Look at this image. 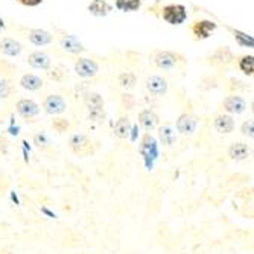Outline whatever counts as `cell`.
I'll return each mask as SVG.
<instances>
[{
	"mask_svg": "<svg viewBox=\"0 0 254 254\" xmlns=\"http://www.w3.org/2000/svg\"><path fill=\"white\" fill-rule=\"evenodd\" d=\"M161 17H163V20L168 23V25L180 26L188 20V9L184 5L172 3V5H168L161 9Z\"/></svg>",
	"mask_w": 254,
	"mask_h": 254,
	"instance_id": "cell-1",
	"label": "cell"
},
{
	"mask_svg": "<svg viewBox=\"0 0 254 254\" xmlns=\"http://www.w3.org/2000/svg\"><path fill=\"white\" fill-rule=\"evenodd\" d=\"M216 23L212 20H196L190 25V32L196 41H202L210 38V35L216 31Z\"/></svg>",
	"mask_w": 254,
	"mask_h": 254,
	"instance_id": "cell-2",
	"label": "cell"
},
{
	"mask_svg": "<svg viewBox=\"0 0 254 254\" xmlns=\"http://www.w3.org/2000/svg\"><path fill=\"white\" fill-rule=\"evenodd\" d=\"M43 110L46 114L58 116V114H63L67 110V102L61 95H49L43 101Z\"/></svg>",
	"mask_w": 254,
	"mask_h": 254,
	"instance_id": "cell-3",
	"label": "cell"
},
{
	"mask_svg": "<svg viewBox=\"0 0 254 254\" xmlns=\"http://www.w3.org/2000/svg\"><path fill=\"white\" fill-rule=\"evenodd\" d=\"M75 72L78 76L88 79V78H95L99 72V65L95 60L90 58H79L75 63Z\"/></svg>",
	"mask_w": 254,
	"mask_h": 254,
	"instance_id": "cell-4",
	"label": "cell"
},
{
	"mask_svg": "<svg viewBox=\"0 0 254 254\" xmlns=\"http://www.w3.org/2000/svg\"><path fill=\"white\" fill-rule=\"evenodd\" d=\"M15 110H17V113L20 114V116L23 119H26V121H31V119L37 118L40 114V105L35 101L26 99V98L20 99L15 104Z\"/></svg>",
	"mask_w": 254,
	"mask_h": 254,
	"instance_id": "cell-5",
	"label": "cell"
},
{
	"mask_svg": "<svg viewBox=\"0 0 254 254\" xmlns=\"http://www.w3.org/2000/svg\"><path fill=\"white\" fill-rule=\"evenodd\" d=\"M177 131L183 135H193V132L196 131L198 127V119L193 116V114L189 113H183L181 116L177 119Z\"/></svg>",
	"mask_w": 254,
	"mask_h": 254,
	"instance_id": "cell-6",
	"label": "cell"
},
{
	"mask_svg": "<svg viewBox=\"0 0 254 254\" xmlns=\"http://www.w3.org/2000/svg\"><path fill=\"white\" fill-rule=\"evenodd\" d=\"M60 46L65 52L72 54V55H81L85 52L84 44L72 34H63L60 37Z\"/></svg>",
	"mask_w": 254,
	"mask_h": 254,
	"instance_id": "cell-7",
	"label": "cell"
},
{
	"mask_svg": "<svg viewBox=\"0 0 254 254\" xmlns=\"http://www.w3.org/2000/svg\"><path fill=\"white\" fill-rule=\"evenodd\" d=\"M222 108L227 114H242L247 110V102L239 95H230L222 101Z\"/></svg>",
	"mask_w": 254,
	"mask_h": 254,
	"instance_id": "cell-8",
	"label": "cell"
},
{
	"mask_svg": "<svg viewBox=\"0 0 254 254\" xmlns=\"http://www.w3.org/2000/svg\"><path fill=\"white\" fill-rule=\"evenodd\" d=\"M146 90L151 95L161 98L168 93V81L158 75H152L146 79Z\"/></svg>",
	"mask_w": 254,
	"mask_h": 254,
	"instance_id": "cell-9",
	"label": "cell"
},
{
	"mask_svg": "<svg viewBox=\"0 0 254 254\" xmlns=\"http://www.w3.org/2000/svg\"><path fill=\"white\" fill-rule=\"evenodd\" d=\"M68 145H70V149L78 154V155H84L87 154V151L90 149V145H91V140L85 135V134H81V132H75L70 135L68 138Z\"/></svg>",
	"mask_w": 254,
	"mask_h": 254,
	"instance_id": "cell-10",
	"label": "cell"
},
{
	"mask_svg": "<svg viewBox=\"0 0 254 254\" xmlns=\"http://www.w3.org/2000/svg\"><path fill=\"white\" fill-rule=\"evenodd\" d=\"M21 51H23V46L15 38H11V37L0 38V54L2 55L14 58V57H18Z\"/></svg>",
	"mask_w": 254,
	"mask_h": 254,
	"instance_id": "cell-11",
	"label": "cell"
},
{
	"mask_svg": "<svg viewBox=\"0 0 254 254\" xmlns=\"http://www.w3.org/2000/svg\"><path fill=\"white\" fill-rule=\"evenodd\" d=\"M178 55L171 52V51H161L157 52L154 57V63L158 68H163V70H169V68L175 67L178 63Z\"/></svg>",
	"mask_w": 254,
	"mask_h": 254,
	"instance_id": "cell-12",
	"label": "cell"
},
{
	"mask_svg": "<svg viewBox=\"0 0 254 254\" xmlns=\"http://www.w3.org/2000/svg\"><path fill=\"white\" fill-rule=\"evenodd\" d=\"M28 64L34 68H38V70H49L52 60L51 57L43 52V51H35L32 54H29L28 57Z\"/></svg>",
	"mask_w": 254,
	"mask_h": 254,
	"instance_id": "cell-13",
	"label": "cell"
},
{
	"mask_svg": "<svg viewBox=\"0 0 254 254\" xmlns=\"http://www.w3.org/2000/svg\"><path fill=\"white\" fill-rule=\"evenodd\" d=\"M138 124L140 127L146 131H152L158 127L160 124V118L157 116V113L151 108H145L138 113Z\"/></svg>",
	"mask_w": 254,
	"mask_h": 254,
	"instance_id": "cell-14",
	"label": "cell"
},
{
	"mask_svg": "<svg viewBox=\"0 0 254 254\" xmlns=\"http://www.w3.org/2000/svg\"><path fill=\"white\" fill-rule=\"evenodd\" d=\"M213 127L221 134H230V132H233V129H235V121H233L232 116H230V114L222 113V114H218V116L215 118Z\"/></svg>",
	"mask_w": 254,
	"mask_h": 254,
	"instance_id": "cell-15",
	"label": "cell"
},
{
	"mask_svg": "<svg viewBox=\"0 0 254 254\" xmlns=\"http://www.w3.org/2000/svg\"><path fill=\"white\" fill-rule=\"evenodd\" d=\"M28 40L34 44V46H48L54 41V35L44 29H31L28 32Z\"/></svg>",
	"mask_w": 254,
	"mask_h": 254,
	"instance_id": "cell-16",
	"label": "cell"
},
{
	"mask_svg": "<svg viewBox=\"0 0 254 254\" xmlns=\"http://www.w3.org/2000/svg\"><path fill=\"white\" fill-rule=\"evenodd\" d=\"M250 146L244 142H235L228 148V157L235 161H244L250 157Z\"/></svg>",
	"mask_w": 254,
	"mask_h": 254,
	"instance_id": "cell-17",
	"label": "cell"
},
{
	"mask_svg": "<svg viewBox=\"0 0 254 254\" xmlns=\"http://www.w3.org/2000/svg\"><path fill=\"white\" fill-rule=\"evenodd\" d=\"M210 60H212V64H215V65H227L235 60V57L227 46H221V48H218L212 54Z\"/></svg>",
	"mask_w": 254,
	"mask_h": 254,
	"instance_id": "cell-18",
	"label": "cell"
},
{
	"mask_svg": "<svg viewBox=\"0 0 254 254\" xmlns=\"http://www.w3.org/2000/svg\"><path fill=\"white\" fill-rule=\"evenodd\" d=\"M20 85L28 91H37L43 87V79L34 73H25L20 78Z\"/></svg>",
	"mask_w": 254,
	"mask_h": 254,
	"instance_id": "cell-19",
	"label": "cell"
},
{
	"mask_svg": "<svg viewBox=\"0 0 254 254\" xmlns=\"http://www.w3.org/2000/svg\"><path fill=\"white\" fill-rule=\"evenodd\" d=\"M111 11V5H108L107 0H91L88 5V12L95 17H105Z\"/></svg>",
	"mask_w": 254,
	"mask_h": 254,
	"instance_id": "cell-20",
	"label": "cell"
},
{
	"mask_svg": "<svg viewBox=\"0 0 254 254\" xmlns=\"http://www.w3.org/2000/svg\"><path fill=\"white\" fill-rule=\"evenodd\" d=\"M158 135H160V140L165 146H174L177 142V135L172 129V127L169 124H165L163 127L158 128Z\"/></svg>",
	"mask_w": 254,
	"mask_h": 254,
	"instance_id": "cell-21",
	"label": "cell"
},
{
	"mask_svg": "<svg viewBox=\"0 0 254 254\" xmlns=\"http://www.w3.org/2000/svg\"><path fill=\"white\" fill-rule=\"evenodd\" d=\"M113 132H114V135H116L118 138H122V140H124V138H128V135H129V132H131V124H129L128 116H122V118L116 122Z\"/></svg>",
	"mask_w": 254,
	"mask_h": 254,
	"instance_id": "cell-22",
	"label": "cell"
},
{
	"mask_svg": "<svg viewBox=\"0 0 254 254\" xmlns=\"http://www.w3.org/2000/svg\"><path fill=\"white\" fill-rule=\"evenodd\" d=\"M84 104H85L87 110H101L105 105L104 98L99 93H95V91H91V93H87L85 95Z\"/></svg>",
	"mask_w": 254,
	"mask_h": 254,
	"instance_id": "cell-23",
	"label": "cell"
},
{
	"mask_svg": "<svg viewBox=\"0 0 254 254\" xmlns=\"http://www.w3.org/2000/svg\"><path fill=\"white\" fill-rule=\"evenodd\" d=\"M116 8L122 12H134L142 6V0H116L114 2Z\"/></svg>",
	"mask_w": 254,
	"mask_h": 254,
	"instance_id": "cell-24",
	"label": "cell"
},
{
	"mask_svg": "<svg viewBox=\"0 0 254 254\" xmlns=\"http://www.w3.org/2000/svg\"><path fill=\"white\" fill-rule=\"evenodd\" d=\"M118 82L122 88L125 90H131L134 88L135 82H137V76L132 73V72H122L119 76H118Z\"/></svg>",
	"mask_w": 254,
	"mask_h": 254,
	"instance_id": "cell-25",
	"label": "cell"
},
{
	"mask_svg": "<svg viewBox=\"0 0 254 254\" xmlns=\"http://www.w3.org/2000/svg\"><path fill=\"white\" fill-rule=\"evenodd\" d=\"M238 65H239V68H241V72H244L245 75L251 76L253 72H254V58H253V55H245V57H242V58L238 61Z\"/></svg>",
	"mask_w": 254,
	"mask_h": 254,
	"instance_id": "cell-26",
	"label": "cell"
},
{
	"mask_svg": "<svg viewBox=\"0 0 254 254\" xmlns=\"http://www.w3.org/2000/svg\"><path fill=\"white\" fill-rule=\"evenodd\" d=\"M233 35H235V40L239 43V46H242V48H253L254 46V40L251 35L241 32V31H233Z\"/></svg>",
	"mask_w": 254,
	"mask_h": 254,
	"instance_id": "cell-27",
	"label": "cell"
},
{
	"mask_svg": "<svg viewBox=\"0 0 254 254\" xmlns=\"http://www.w3.org/2000/svg\"><path fill=\"white\" fill-rule=\"evenodd\" d=\"M34 145H35V148H37V149H40V151H46V149L49 148L51 142H49L48 135H46L43 131H40V132H37V134L34 135Z\"/></svg>",
	"mask_w": 254,
	"mask_h": 254,
	"instance_id": "cell-28",
	"label": "cell"
},
{
	"mask_svg": "<svg viewBox=\"0 0 254 254\" xmlns=\"http://www.w3.org/2000/svg\"><path fill=\"white\" fill-rule=\"evenodd\" d=\"M88 119L95 124H102L105 119H107V114H105V110L101 108V110H88Z\"/></svg>",
	"mask_w": 254,
	"mask_h": 254,
	"instance_id": "cell-29",
	"label": "cell"
},
{
	"mask_svg": "<svg viewBox=\"0 0 254 254\" xmlns=\"http://www.w3.org/2000/svg\"><path fill=\"white\" fill-rule=\"evenodd\" d=\"M52 128H54L57 132L63 134V132H65L68 128H70V122H68L67 119H64V118H58V119H55V121L52 122Z\"/></svg>",
	"mask_w": 254,
	"mask_h": 254,
	"instance_id": "cell-30",
	"label": "cell"
},
{
	"mask_svg": "<svg viewBox=\"0 0 254 254\" xmlns=\"http://www.w3.org/2000/svg\"><path fill=\"white\" fill-rule=\"evenodd\" d=\"M12 93V87L8 79L0 78V99H6Z\"/></svg>",
	"mask_w": 254,
	"mask_h": 254,
	"instance_id": "cell-31",
	"label": "cell"
},
{
	"mask_svg": "<svg viewBox=\"0 0 254 254\" xmlns=\"http://www.w3.org/2000/svg\"><path fill=\"white\" fill-rule=\"evenodd\" d=\"M241 132L245 137H248V138H253L254 137V122H253V119H248V121H245L241 125Z\"/></svg>",
	"mask_w": 254,
	"mask_h": 254,
	"instance_id": "cell-32",
	"label": "cell"
},
{
	"mask_svg": "<svg viewBox=\"0 0 254 254\" xmlns=\"http://www.w3.org/2000/svg\"><path fill=\"white\" fill-rule=\"evenodd\" d=\"M121 104H122V107H124L125 110H131V108H134V105H135V99H134L132 95L124 93V95L121 96Z\"/></svg>",
	"mask_w": 254,
	"mask_h": 254,
	"instance_id": "cell-33",
	"label": "cell"
},
{
	"mask_svg": "<svg viewBox=\"0 0 254 254\" xmlns=\"http://www.w3.org/2000/svg\"><path fill=\"white\" fill-rule=\"evenodd\" d=\"M230 82V85H228V88L232 90V91H238V90H244L245 88V84L242 82V81H239V79H236V78H232L228 81Z\"/></svg>",
	"mask_w": 254,
	"mask_h": 254,
	"instance_id": "cell-34",
	"label": "cell"
},
{
	"mask_svg": "<svg viewBox=\"0 0 254 254\" xmlns=\"http://www.w3.org/2000/svg\"><path fill=\"white\" fill-rule=\"evenodd\" d=\"M15 2H18L20 5L23 6H28V8H35V6H40L44 0H15Z\"/></svg>",
	"mask_w": 254,
	"mask_h": 254,
	"instance_id": "cell-35",
	"label": "cell"
},
{
	"mask_svg": "<svg viewBox=\"0 0 254 254\" xmlns=\"http://www.w3.org/2000/svg\"><path fill=\"white\" fill-rule=\"evenodd\" d=\"M9 151V140L6 137L0 135V152L2 154H6Z\"/></svg>",
	"mask_w": 254,
	"mask_h": 254,
	"instance_id": "cell-36",
	"label": "cell"
},
{
	"mask_svg": "<svg viewBox=\"0 0 254 254\" xmlns=\"http://www.w3.org/2000/svg\"><path fill=\"white\" fill-rule=\"evenodd\" d=\"M5 29V21H3V18L0 17V32H2Z\"/></svg>",
	"mask_w": 254,
	"mask_h": 254,
	"instance_id": "cell-37",
	"label": "cell"
}]
</instances>
